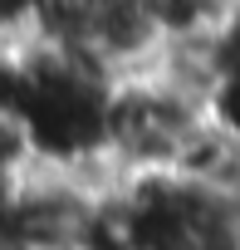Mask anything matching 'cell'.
Returning a JSON list of instances; mask_svg holds the SVG:
<instances>
[{
  "mask_svg": "<svg viewBox=\"0 0 240 250\" xmlns=\"http://www.w3.org/2000/svg\"><path fill=\"white\" fill-rule=\"evenodd\" d=\"M235 250H240V226H235Z\"/></svg>",
  "mask_w": 240,
  "mask_h": 250,
  "instance_id": "1",
  "label": "cell"
}]
</instances>
